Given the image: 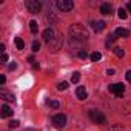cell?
<instances>
[{
	"label": "cell",
	"instance_id": "1",
	"mask_svg": "<svg viewBox=\"0 0 131 131\" xmlns=\"http://www.w3.org/2000/svg\"><path fill=\"white\" fill-rule=\"evenodd\" d=\"M43 40H45V43L48 45V48H49L52 52L59 51V49L62 48V45H63V37H62V34L57 32L54 28H46V29L43 31Z\"/></svg>",
	"mask_w": 131,
	"mask_h": 131
},
{
	"label": "cell",
	"instance_id": "2",
	"mask_svg": "<svg viewBox=\"0 0 131 131\" xmlns=\"http://www.w3.org/2000/svg\"><path fill=\"white\" fill-rule=\"evenodd\" d=\"M68 32H70V37H71L74 42H83V40L88 39V31H86V28H85L83 25H80V23L71 25L70 29H68Z\"/></svg>",
	"mask_w": 131,
	"mask_h": 131
},
{
	"label": "cell",
	"instance_id": "3",
	"mask_svg": "<svg viewBox=\"0 0 131 131\" xmlns=\"http://www.w3.org/2000/svg\"><path fill=\"white\" fill-rule=\"evenodd\" d=\"M90 119H91L94 123H97V125L106 123V117H105L103 113L99 111V110H91V111H90Z\"/></svg>",
	"mask_w": 131,
	"mask_h": 131
},
{
	"label": "cell",
	"instance_id": "4",
	"mask_svg": "<svg viewBox=\"0 0 131 131\" xmlns=\"http://www.w3.org/2000/svg\"><path fill=\"white\" fill-rule=\"evenodd\" d=\"M25 6H26L28 13H31V14H37V13H40V9H42V3L37 2V0H26V2H25Z\"/></svg>",
	"mask_w": 131,
	"mask_h": 131
},
{
	"label": "cell",
	"instance_id": "5",
	"mask_svg": "<svg viewBox=\"0 0 131 131\" xmlns=\"http://www.w3.org/2000/svg\"><path fill=\"white\" fill-rule=\"evenodd\" d=\"M57 8L62 11V13H70L74 9V3L71 2V0H57Z\"/></svg>",
	"mask_w": 131,
	"mask_h": 131
},
{
	"label": "cell",
	"instance_id": "6",
	"mask_svg": "<svg viewBox=\"0 0 131 131\" xmlns=\"http://www.w3.org/2000/svg\"><path fill=\"white\" fill-rule=\"evenodd\" d=\"M110 93H113L116 97H123V94H125L123 83H113V85H110Z\"/></svg>",
	"mask_w": 131,
	"mask_h": 131
},
{
	"label": "cell",
	"instance_id": "7",
	"mask_svg": "<svg viewBox=\"0 0 131 131\" xmlns=\"http://www.w3.org/2000/svg\"><path fill=\"white\" fill-rule=\"evenodd\" d=\"M52 123L57 128H63L65 125H67V116H65V114H56L52 117Z\"/></svg>",
	"mask_w": 131,
	"mask_h": 131
},
{
	"label": "cell",
	"instance_id": "8",
	"mask_svg": "<svg viewBox=\"0 0 131 131\" xmlns=\"http://www.w3.org/2000/svg\"><path fill=\"white\" fill-rule=\"evenodd\" d=\"M91 28H93V31L100 32V31L105 29V22L103 20H100V22H91Z\"/></svg>",
	"mask_w": 131,
	"mask_h": 131
},
{
	"label": "cell",
	"instance_id": "9",
	"mask_svg": "<svg viewBox=\"0 0 131 131\" xmlns=\"http://www.w3.org/2000/svg\"><path fill=\"white\" fill-rule=\"evenodd\" d=\"M100 13H102L103 16L111 14V13H113V6H111V3H102V5H100Z\"/></svg>",
	"mask_w": 131,
	"mask_h": 131
},
{
	"label": "cell",
	"instance_id": "10",
	"mask_svg": "<svg viewBox=\"0 0 131 131\" xmlns=\"http://www.w3.org/2000/svg\"><path fill=\"white\" fill-rule=\"evenodd\" d=\"M0 97L5 99V100H8V102H14V100H16L14 94H13V93H8V91H5V90L0 91Z\"/></svg>",
	"mask_w": 131,
	"mask_h": 131
},
{
	"label": "cell",
	"instance_id": "11",
	"mask_svg": "<svg viewBox=\"0 0 131 131\" xmlns=\"http://www.w3.org/2000/svg\"><path fill=\"white\" fill-rule=\"evenodd\" d=\"M76 94H77V97L80 99V100H85L86 99V90L83 88V86H77V90H76Z\"/></svg>",
	"mask_w": 131,
	"mask_h": 131
},
{
	"label": "cell",
	"instance_id": "12",
	"mask_svg": "<svg viewBox=\"0 0 131 131\" xmlns=\"http://www.w3.org/2000/svg\"><path fill=\"white\" fill-rule=\"evenodd\" d=\"M116 36L125 39V37H129V31H128L126 28H117V29H116Z\"/></svg>",
	"mask_w": 131,
	"mask_h": 131
},
{
	"label": "cell",
	"instance_id": "13",
	"mask_svg": "<svg viewBox=\"0 0 131 131\" xmlns=\"http://www.w3.org/2000/svg\"><path fill=\"white\" fill-rule=\"evenodd\" d=\"M2 117H9V116H13V110L8 106V105H2Z\"/></svg>",
	"mask_w": 131,
	"mask_h": 131
},
{
	"label": "cell",
	"instance_id": "14",
	"mask_svg": "<svg viewBox=\"0 0 131 131\" xmlns=\"http://www.w3.org/2000/svg\"><path fill=\"white\" fill-rule=\"evenodd\" d=\"M14 43H16V46H17V49H25V42H23V39L22 37H16V40H14Z\"/></svg>",
	"mask_w": 131,
	"mask_h": 131
},
{
	"label": "cell",
	"instance_id": "15",
	"mask_svg": "<svg viewBox=\"0 0 131 131\" xmlns=\"http://www.w3.org/2000/svg\"><path fill=\"white\" fill-rule=\"evenodd\" d=\"M29 29H31V32H32V34H36V32H37L39 25H37V22H36V20H31V22H29Z\"/></svg>",
	"mask_w": 131,
	"mask_h": 131
},
{
	"label": "cell",
	"instance_id": "16",
	"mask_svg": "<svg viewBox=\"0 0 131 131\" xmlns=\"http://www.w3.org/2000/svg\"><path fill=\"white\" fill-rule=\"evenodd\" d=\"M90 59H91L93 62H99V60L102 59V54H100V52H97V51H94V52H91Z\"/></svg>",
	"mask_w": 131,
	"mask_h": 131
},
{
	"label": "cell",
	"instance_id": "17",
	"mask_svg": "<svg viewBox=\"0 0 131 131\" xmlns=\"http://www.w3.org/2000/svg\"><path fill=\"white\" fill-rule=\"evenodd\" d=\"M119 14V19H122V20H125L126 17H128V13H126V9H123V8H119V11H117Z\"/></svg>",
	"mask_w": 131,
	"mask_h": 131
},
{
	"label": "cell",
	"instance_id": "18",
	"mask_svg": "<svg viewBox=\"0 0 131 131\" xmlns=\"http://www.w3.org/2000/svg\"><path fill=\"white\" fill-rule=\"evenodd\" d=\"M48 105H49V108H52V110H59V106H60V103H59L57 100H48Z\"/></svg>",
	"mask_w": 131,
	"mask_h": 131
},
{
	"label": "cell",
	"instance_id": "19",
	"mask_svg": "<svg viewBox=\"0 0 131 131\" xmlns=\"http://www.w3.org/2000/svg\"><path fill=\"white\" fill-rule=\"evenodd\" d=\"M113 51L116 52V56H117V57H123V54H125V51H123L122 48H119V46H116Z\"/></svg>",
	"mask_w": 131,
	"mask_h": 131
},
{
	"label": "cell",
	"instance_id": "20",
	"mask_svg": "<svg viewBox=\"0 0 131 131\" xmlns=\"http://www.w3.org/2000/svg\"><path fill=\"white\" fill-rule=\"evenodd\" d=\"M67 88H68V82H62V83L57 85V90H59V91H65Z\"/></svg>",
	"mask_w": 131,
	"mask_h": 131
},
{
	"label": "cell",
	"instance_id": "21",
	"mask_svg": "<svg viewBox=\"0 0 131 131\" xmlns=\"http://www.w3.org/2000/svg\"><path fill=\"white\" fill-rule=\"evenodd\" d=\"M114 42H116V34H114V36H111V34H110V36H108V39H106V46H110V45H111V43H114Z\"/></svg>",
	"mask_w": 131,
	"mask_h": 131
},
{
	"label": "cell",
	"instance_id": "22",
	"mask_svg": "<svg viewBox=\"0 0 131 131\" xmlns=\"http://www.w3.org/2000/svg\"><path fill=\"white\" fill-rule=\"evenodd\" d=\"M79 80H80V73H74L73 77H71V82H73V83H77Z\"/></svg>",
	"mask_w": 131,
	"mask_h": 131
},
{
	"label": "cell",
	"instance_id": "23",
	"mask_svg": "<svg viewBox=\"0 0 131 131\" xmlns=\"http://www.w3.org/2000/svg\"><path fill=\"white\" fill-rule=\"evenodd\" d=\"M39 49H40V43H39V42H32V51L37 52Z\"/></svg>",
	"mask_w": 131,
	"mask_h": 131
},
{
	"label": "cell",
	"instance_id": "24",
	"mask_svg": "<svg viewBox=\"0 0 131 131\" xmlns=\"http://www.w3.org/2000/svg\"><path fill=\"white\" fill-rule=\"evenodd\" d=\"M19 125H20L19 120H11V122H9V128H17Z\"/></svg>",
	"mask_w": 131,
	"mask_h": 131
},
{
	"label": "cell",
	"instance_id": "25",
	"mask_svg": "<svg viewBox=\"0 0 131 131\" xmlns=\"http://www.w3.org/2000/svg\"><path fill=\"white\" fill-rule=\"evenodd\" d=\"M79 57H80V59H86V51L80 49V51H79Z\"/></svg>",
	"mask_w": 131,
	"mask_h": 131
},
{
	"label": "cell",
	"instance_id": "26",
	"mask_svg": "<svg viewBox=\"0 0 131 131\" xmlns=\"http://www.w3.org/2000/svg\"><path fill=\"white\" fill-rule=\"evenodd\" d=\"M125 77H126V80H128V82L131 83V70H128V71H126V74H125Z\"/></svg>",
	"mask_w": 131,
	"mask_h": 131
},
{
	"label": "cell",
	"instance_id": "27",
	"mask_svg": "<svg viewBox=\"0 0 131 131\" xmlns=\"http://www.w3.org/2000/svg\"><path fill=\"white\" fill-rule=\"evenodd\" d=\"M16 68H17V63H16V62H13L9 67H8V70H9V71H13V70H16Z\"/></svg>",
	"mask_w": 131,
	"mask_h": 131
},
{
	"label": "cell",
	"instance_id": "28",
	"mask_svg": "<svg viewBox=\"0 0 131 131\" xmlns=\"http://www.w3.org/2000/svg\"><path fill=\"white\" fill-rule=\"evenodd\" d=\"M6 62H8V56L3 54V56H2V63H6Z\"/></svg>",
	"mask_w": 131,
	"mask_h": 131
},
{
	"label": "cell",
	"instance_id": "29",
	"mask_svg": "<svg viewBox=\"0 0 131 131\" xmlns=\"http://www.w3.org/2000/svg\"><path fill=\"white\" fill-rule=\"evenodd\" d=\"M106 74H108V76H113V74H114V70H111V68L106 70Z\"/></svg>",
	"mask_w": 131,
	"mask_h": 131
},
{
	"label": "cell",
	"instance_id": "30",
	"mask_svg": "<svg viewBox=\"0 0 131 131\" xmlns=\"http://www.w3.org/2000/svg\"><path fill=\"white\" fill-rule=\"evenodd\" d=\"M6 82V77L5 76H0V83H5Z\"/></svg>",
	"mask_w": 131,
	"mask_h": 131
},
{
	"label": "cell",
	"instance_id": "31",
	"mask_svg": "<svg viewBox=\"0 0 131 131\" xmlns=\"http://www.w3.org/2000/svg\"><path fill=\"white\" fill-rule=\"evenodd\" d=\"M126 9H128V11H129V13H131V2H129V3H128V5H126Z\"/></svg>",
	"mask_w": 131,
	"mask_h": 131
},
{
	"label": "cell",
	"instance_id": "32",
	"mask_svg": "<svg viewBox=\"0 0 131 131\" xmlns=\"http://www.w3.org/2000/svg\"><path fill=\"white\" fill-rule=\"evenodd\" d=\"M25 131H37V129H34V128H28V129H25Z\"/></svg>",
	"mask_w": 131,
	"mask_h": 131
}]
</instances>
